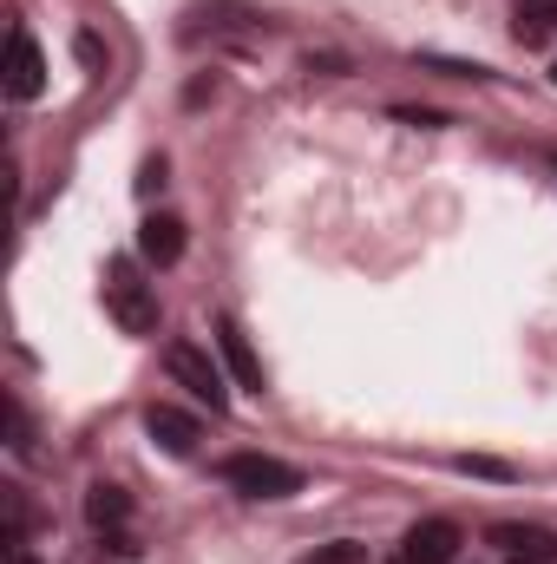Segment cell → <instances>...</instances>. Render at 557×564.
Wrapping results in <instances>:
<instances>
[{
	"instance_id": "6da1fadb",
	"label": "cell",
	"mask_w": 557,
	"mask_h": 564,
	"mask_svg": "<svg viewBox=\"0 0 557 564\" xmlns=\"http://www.w3.org/2000/svg\"><path fill=\"white\" fill-rule=\"evenodd\" d=\"M106 308H112V322H119L125 335H151V328H157V289L139 276L132 257H112V263H106Z\"/></svg>"
},
{
	"instance_id": "7a4b0ae2",
	"label": "cell",
	"mask_w": 557,
	"mask_h": 564,
	"mask_svg": "<svg viewBox=\"0 0 557 564\" xmlns=\"http://www.w3.org/2000/svg\"><path fill=\"white\" fill-rule=\"evenodd\" d=\"M164 368H171V381L190 388L210 414L230 408V388H223V368L210 361V348H197V341H171V348H164Z\"/></svg>"
},
{
	"instance_id": "3957f363",
	"label": "cell",
	"mask_w": 557,
	"mask_h": 564,
	"mask_svg": "<svg viewBox=\"0 0 557 564\" xmlns=\"http://www.w3.org/2000/svg\"><path fill=\"white\" fill-rule=\"evenodd\" d=\"M223 479L243 499H288V492H302V473L288 459H270V453H230L223 459Z\"/></svg>"
},
{
	"instance_id": "277c9868",
	"label": "cell",
	"mask_w": 557,
	"mask_h": 564,
	"mask_svg": "<svg viewBox=\"0 0 557 564\" xmlns=\"http://www.w3.org/2000/svg\"><path fill=\"white\" fill-rule=\"evenodd\" d=\"M46 93V59H40V40L26 33V26H13L7 33V99H40Z\"/></svg>"
},
{
	"instance_id": "5b68a950",
	"label": "cell",
	"mask_w": 557,
	"mask_h": 564,
	"mask_svg": "<svg viewBox=\"0 0 557 564\" xmlns=\"http://www.w3.org/2000/svg\"><path fill=\"white\" fill-rule=\"evenodd\" d=\"M485 545H499L505 558H518V564H557V532H545V525L499 519V525L485 532Z\"/></svg>"
},
{
	"instance_id": "8992f818",
	"label": "cell",
	"mask_w": 557,
	"mask_h": 564,
	"mask_svg": "<svg viewBox=\"0 0 557 564\" xmlns=\"http://www.w3.org/2000/svg\"><path fill=\"white\" fill-rule=\"evenodd\" d=\"M217 355H223V368L237 375V388H250V394H263V361H256V348H250V335L230 322V315H217Z\"/></svg>"
},
{
	"instance_id": "52a82bcc",
	"label": "cell",
	"mask_w": 557,
	"mask_h": 564,
	"mask_svg": "<svg viewBox=\"0 0 557 564\" xmlns=\"http://www.w3.org/2000/svg\"><path fill=\"white\" fill-rule=\"evenodd\" d=\"M401 558L407 564H452L459 558V525L452 519H419L414 532H407V545H401Z\"/></svg>"
},
{
	"instance_id": "ba28073f",
	"label": "cell",
	"mask_w": 557,
	"mask_h": 564,
	"mask_svg": "<svg viewBox=\"0 0 557 564\" xmlns=\"http://www.w3.org/2000/svg\"><path fill=\"white\" fill-rule=\"evenodd\" d=\"M139 257L151 263V270H171V263L184 257V217H171V210L144 217L139 224Z\"/></svg>"
},
{
	"instance_id": "9c48e42d",
	"label": "cell",
	"mask_w": 557,
	"mask_h": 564,
	"mask_svg": "<svg viewBox=\"0 0 557 564\" xmlns=\"http://www.w3.org/2000/svg\"><path fill=\"white\" fill-rule=\"evenodd\" d=\"M144 433H151L164 453H177V459L197 453V421H190L184 408H171V401H151V408H144Z\"/></svg>"
},
{
	"instance_id": "30bf717a",
	"label": "cell",
	"mask_w": 557,
	"mask_h": 564,
	"mask_svg": "<svg viewBox=\"0 0 557 564\" xmlns=\"http://www.w3.org/2000/svg\"><path fill=\"white\" fill-rule=\"evenodd\" d=\"M86 519H92L99 532H125V519H132V499H125L119 486H92V492H86Z\"/></svg>"
},
{
	"instance_id": "8fae6325",
	"label": "cell",
	"mask_w": 557,
	"mask_h": 564,
	"mask_svg": "<svg viewBox=\"0 0 557 564\" xmlns=\"http://www.w3.org/2000/svg\"><path fill=\"white\" fill-rule=\"evenodd\" d=\"M557 26V0H518V40H545Z\"/></svg>"
},
{
	"instance_id": "7c38bea8",
	"label": "cell",
	"mask_w": 557,
	"mask_h": 564,
	"mask_svg": "<svg viewBox=\"0 0 557 564\" xmlns=\"http://www.w3.org/2000/svg\"><path fill=\"white\" fill-rule=\"evenodd\" d=\"M302 564H368V545H354V539H335V545H315Z\"/></svg>"
},
{
	"instance_id": "4fadbf2b",
	"label": "cell",
	"mask_w": 557,
	"mask_h": 564,
	"mask_svg": "<svg viewBox=\"0 0 557 564\" xmlns=\"http://www.w3.org/2000/svg\"><path fill=\"white\" fill-rule=\"evenodd\" d=\"M243 20H256L250 7H197L190 13V33H204V26H243Z\"/></svg>"
},
{
	"instance_id": "5bb4252c",
	"label": "cell",
	"mask_w": 557,
	"mask_h": 564,
	"mask_svg": "<svg viewBox=\"0 0 557 564\" xmlns=\"http://www.w3.org/2000/svg\"><path fill=\"white\" fill-rule=\"evenodd\" d=\"M466 473H479V479H512V466H499V459H459Z\"/></svg>"
},
{
	"instance_id": "9a60e30c",
	"label": "cell",
	"mask_w": 557,
	"mask_h": 564,
	"mask_svg": "<svg viewBox=\"0 0 557 564\" xmlns=\"http://www.w3.org/2000/svg\"><path fill=\"white\" fill-rule=\"evenodd\" d=\"M394 119H401V126H426V132H433V126H446V119H439V112H419V106H401V112H394Z\"/></svg>"
},
{
	"instance_id": "2e32d148",
	"label": "cell",
	"mask_w": 557,
	"mask_h": 564,
	"mask_svg": "<svg viewBox=\"0 0 557 564\" xmlns=\"http://www.w3.org/2000/svg\"><path fill=\"white\" fill-rule=\"evenodd\" d=\"M79 59H86V66H99V59H106V46H99L92 33H79Z\"/></svg>"
},
{
	"instance_id": "e0dca14e",
	"label": "cell",
	"mask_w": 557,
	"mask_h": 564,
	"mask_svg": "<svg viewBox=\"0 0 557 564\" xmlns=\"http://www.w3.org/2000/svg\"><path fill=\"white\" fill-rule=\"evenodd\" d=\"M7 564H40V558H26V552H20V545H13V558H7Z\"/></svg>"
},
{
	"instance_id": "ac0fdd59",
	"label": "cell",
	"mask_w": 557,
	"mask_h": 564,
	"mask_svg": "<svg viewBox=\"0 0 557 564\" xmlns=\"http://www.w3.org/2000/svg\"><path fill=\"white\" fill-rule=\"evenodd\" d=\"M551 79H557V59H551Z\"/></svg>"
},
{
	"instance_id": "d6986e66",
	"label": "cell",
	"mask_w": 557,
	"mask_h": 564,
	"mask_svg": "<svg viewBox=\"0 0 557 564\" xmlns=\"http://www.w3.org/2000/svg\"><path fill=\"white\" fill-rule=\"evenodd\" d=\"M401 564H407V558H401Z\"/></svg>"
}]
</instances>
